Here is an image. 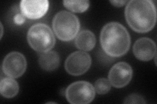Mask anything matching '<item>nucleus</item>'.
Wrapping results in <instances>:
<instances>
[{"mask_svg": "<svg viewBox=\"0 0 157 104\" xmlns=\"http://www.w3.org/2000/svg\"><path fill=\"white\" fill-rule=\"evenodd\" d=\"M39 64L44 70L51 72L56 70L60 64V57L55 51L42 53L39 59Z\"/></svg>", "mask_w": 157, "mask_h": 104, "instance_id": "nucleus-12", "label": "nucleus"}, {"mask_svg": "<svg viewBox=\"0 0 157 104\" xmlns=\"http://www.w3.org/2000/svg\"><path fill=\"white\" fill-rule=\"evenodd\" d=\"M63 5L73 13H84L89 7L90 2L86 0H67L63 2Z\"/></svg>", "mask_w": 157, "mask_h": 104, "instance_id": "nucleus-14", "label": "nucleus"}, {"mask_svg": "<svg viewBox=\"0 0 157 104\" xmlns=\"http://www.w3.org/2000/svg\"><path fill=\"white\" fill-rule=\"evenodd\" d=\"M27 67V61L23 54L12 52L4 58L2 69L4 74L9 77L18 78L22 76Z\"/></svg>", "mask_w": 157, "mask_h": 104, "instance_id": "nucleus-7", "label": "nucleus"}, {"mask_svg": "<svg viewBox=\"0 0 157 104\" xmlns=\"http://www.w3.org/2000/svg\"><path fill=\"white\" fill-rule=\"evenodd\" d=\"M95 34L89 30H82L77 34L75 44L76 47L84 52L90 51L96 44Z\"/></svg>", "mask_w": 157, "mask_h": 104, "instance_id": "nucleus-11", "label": "nucleus"}, {"mask_svg": "<svg viewBox=\"0 0 157 104\" xmlns=\"http://www.w3.org/2000/svg\"><path fill=\"white\" fill-rule=\"evenodd\" d=\"M48 7L49 2L47 0H22L20 3L21 13L32 20L42 18L47 13Z\"/></svg>", "mask_w": 157, "mask_h": 104, "instance_id": "nucleus-9", "label": "nucleus"}, {"mask_svg": "<svg viewBox=\"0 0 157 104\" xmlns=\"http://www.w3.org/2000/svg\"><path fill=\"white\" fill-rule=\"evenodd\" d=\"M100 42L104 51L113 57L123 56L128 52L131 38L127 29L118 22L107 23L100 33Z\"/></svg>", "mask_w": 157, "mask_h": 104, "instance_id": "nucleus-2", "label": "nucleus"}, {"mask_svg": "<svg viewBox=\"0 0 157 104\" xmlns=\"http://www.w3.org/2000/svg\"><path fill=\"white\" fill-rule=\"evenodd\" d=\"M125 18L128 26L137 33H147L156 22V9L151 0H132L125 8Z\"/></svg>", "mask_w": 157, "mask_h": 104, "instance_id": "nucleus-1", "label": "nucleus"}, {"mask_svg": "<svg viewBox=\"0 0 157 104\" xmlns=\"http://www.w3.org/2000/svg\"><path fill=\"white\" fill-rule=\"evenodd\" d=\"M127 1H122V0H114V1H110V3L115 7H122L126 4Z\"/></svg>", "mask_w": 157, "mask_h": 104, "instance_id": "nucleus-18", "label": "nucleus"}, {"mask_svg": "<svg viewBox=\"0 0 157 104\" xmlns=\"http://www.w3.org/2000/svg\"><path fill=\"white\" fill-rule=\"evenodd\" d=\"M133 53L139 60L149 61L156 56V44L149 38H139L133 46Z\"/></svg>", "mask_w": 157, "mask_h": 104, "instance_id": "nucleus-10", "label": "nucleus"}, {"mask_svg": "<svg viewBox=\"0 0 157 104\" xmlns=\"http://www.w3.org/2000/svg\"><path fill=\"white\" fill-rule=\"evenodd\" d=\"M133 75V70L129 64L120 62L113 66L109 70V80L115 88H122L130 83Z\"/></svg>", "mask_w": 157, "mask_h": 104, "instance_id": "nucleus-8", "label": "nucleus"}, {"mask_svg": "<svg viewBox=\"0 0 157 104\" xmlns=\"http://www.w3.org/2000/svg\"><path fill=\"white\" fill-rule=\"evenodd\" d=\"M111 84L109 80L105 78H100L95 82L94 89L99 95H105L111 90Z\"/></svg>", "mask_w": 157, "mask_h": 104, "instance_id": "nucleus-15", "label": "nucleus"}, {"mask_svg": "<svg viewBox=\"0 0 157 104\" xmlns=\"http://www.w3.org/2000/svg\"><path fill=\"white\" fill-rule=\"evenodd\" d=\"M92 59L90 55L84 51H77L70 54L65 61V69L72 76H80L90 68Z\"/></svg>", "mask_w": 157, "mask_h": 104, "instance_id": "nucleus-6", "label": "nucleus"}, {"mask_svg": "<svg viewBox=\"0 0 157 104\" xmlns=\"http://www.w3.org/2000/svg\"><path fill=\"white\" fill-rule=\"evenodd\" d=\"M25 18L26 17L24 16L22 13L18 14L15 16H14V23L18 25H21L24 22V21H25Z\"/></svg>", "mask_w": 157, "mask_h": 104, "instance_id": "nucleus-17", "label": "nucleus"}, {"mask_svg": "<svg viewBox=\"0 0 157 104\" xmlns=\"http://www.w3.org/2000/svg\"><path fill=\"white\" fill-rule=\"evenodd\" d=\"M66 97L69 103L72 104H87L95 97L94 87L85 81L71 83L66 88Z\"/></svg>", "mask_w": 157, "mask_h": 104, "instance_id": "nucleus-5", "label": "nucleus"}, {"mask_svg": "<svg viewBox=\"0 0 157 104\" xmlns=\"http://www.w3.org/2000/svg\"><path fill=\"white\" fill-rule=\"evenodd\" d=\"M124 103H146L143 96L137 94H132L128 96L124 101Z\"/></svg>", "mask_w": 157, "mask_h": 104, "instance_id": "nucleus-16", "label": "nucleus"}, {"mask_svg": "<svg viewBox=\"0 0 157 104\" xmlns=\"http://www.w3.org/2000/svg\"><path fill=\"white\" fill-rule=\"evenodd\" d=\"M18 83L13 77H5L0 81V92L4 98H12L18 95Z\"/></svg>", "mask_w": 157, "mask_h": 104, "instance_id": "nucleus-13", "label": "nucleus"}, {"mask_svg": "<svg viewBox=\"0 0 157 104\" xmlns=\"http://www.w3.org/2000/svg\"><path fill=\"white\" fill-rule=\"evenodd\" d=\"M52 28L56 37L62 41L75 38L80 29L79 20L74 14L66 11L58 13L52 20Z\"/></svg>", "mask_w": 157, "mask_h": 104, "instance_id": "nucleus-3", "label": "nucleus"}, {"mask_svg": "<svg viewBox=\"0 0 157 104\" xmlns=\"http://www.w3.org/2000/svg\"><path fill=\"white\" fill-rule=\"evenodd\" d=\"M27 40L32 48L41 53L51 51L56 43L52 29L47 25L41 23L34 24L29 28Z\"/></svg>", "mask_w": 157, "mask_h": 104, "instance_id": "nucleus-4", "label": "nucleus"}]
</instances>
